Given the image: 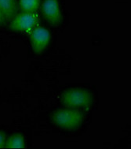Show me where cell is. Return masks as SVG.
<instances>
[{"instance_id":"7a4b0ae2","label":"cell","mask_w":131,"mask_h":149,"mask_svg":"<svg viewBox=\"0 0 131 149\" xmlns=\"http://www.w3.org/2000/svg\"><path fill=\"white\" fill-rule=\"evenodd\" d=\"M61 102L65 107L79 109L86 108L93 102L92 94L83 88H71L62 94Z\"/></svg>"},{"instance_id":"277c9868","label":"cell","mask_w":131,"mask_h":149,"mask_svg":"<svg viewBox=\"0 0 131 149\" xmlns=\"http://www.w3.org/2000/svg\"><path fill=\"white\" fill-rule=\"evenodd\" d=\"M28 33L32 51L35 54H42L50 42V31L42 26H36Z\"/></svg>"},{"instance_id":"ba28073f","label":"cell","mask_w":131,"mask_h":149,"mask_svg":"<svg viewBox=\"0 0 131 149\" xmlns=\"http://www.w3.org/2000/svg\"><path fill=\"white\" fill-rule=\"evenodd\" d=\"M41 5V0H19V7L21 12L36 13Z\"/></svg>"},{"instance_id":"8992f818","label":"cell","mask_w":131,"mask_h":149,"mask_svg":"<svg viewBox=\"0 0 131 149\" xmlns=\"http://www.w3.org/2000/svg\"><path fill=\"white\" fill-rule=\"evenodd\" d=\"M0 11L6 22H10L17 13V0H0Z\"/></svg>"},{"instance_id":"6da1fadb","label":"cell","mask_w":131,"mask_h":149,"mask_svg":"<svg viewBox=\"0 0 131 149\" xmlns=\"http://www.w3.org/2000/svg\"><path fill=\"white\" fill-rule=\"evenodd\" d=\"M52 123L57 127L65 130H74L80 127L84 114L79 109L64 108L54 111L50 115Z\"/></svg>"},{"instance_id":"5b68a950","label":"cell","mask_w":131,"mask_h":149,"mask_svg":"<svg viewBox=\"0 0 131 149\" xmlns=\"http://www.w3.org/2000/svg\"><path fill=\"white\" fill-rule=\"evenodd\" d=\"M42 13L46 22L52 25H58L62 21L59 0H43Z\"/></svg>"},{"instance_id":"52a82bcc","label":"cell","mask_w":131,"mask_h":149,"mask_svg":"<svg viewBox=\"0 0 131 149\" xmlns=\"http://www.w3.org/2000/svg\"><path fill=\"white\" fill-rule=\"evenodd\" d=\"M24 137L21 133H14L6 138L5 148H25Z\"/></svg>"},{"instance_id":"3957f363","label":"cell","mask_w":131,"mask_h":149,"mask_svg":"<svg viewBox=\"0 0 131 149\" xmlns=\"http://www.w3.org/2000/svg\"><path fill=\"white\" fill-rule=\"evenodd\" d=\"M39 17L36 13L21 12L10 21V29L14 32H30L38 26Z\"/></svg>"},{"instance_id":"9c48e42d","label":"cell","mask_w":131,"mask_h":149,"mask_svg":"<svg viewBox=\"0 0 131 149\" xmlns=\"http://www.w3.org/2000/svg\"><path fill=\"white\" fill-rule=\"evenodd\" d=\"M6 141V134L3 131H0V148H5Z\"/></svg>"},{"instance_id":"30bf717a","label":"cell","mask_w":131,"mask_h":149,"mask_svg":"<svg viewBox=\"0 0 131 149\" xmlns=\"http://www.w3.org/2000/svg\"><path fill=\"white\" fill-rule=\"evenodd\" d=\"M6 21L5 17L3 16V14H2V12L0 11V25H4V24H6Z\"/></svg>"}]
</instances>
